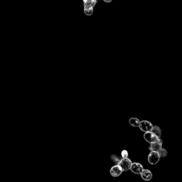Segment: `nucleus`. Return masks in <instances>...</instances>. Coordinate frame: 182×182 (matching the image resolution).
I'll return each instance as SVG.
<instances>
[{"label": "nucleus", "mask_w": 182, "mask_h": 182, "mask_svg": "<svg viewBox=\"0 0 182 182\" xmlns=\"http://www.w3.org/2000/svg\"><path fill=\"white\" fill-rule=\"evenodd\" d=\"M162 141L160 138H158V140L150 143L149 149L151 151L159 152L162 149Z\"/></svg>", "instance_id": "obj_3"}, {"label": "nucleus", "mask_w": 182, "mask_h": 182, "mask_svg": "<svg viewBox=\"0 0 182 182\" xmlns=\"http://www.w3.org/2000/svg\"><path fill=\"white\" fill-rule=\"evenodd\" d=\"M160 159L158 152L156 151H151L148 155V162L150 164H157L158 162Z\"/></svg>", "instance_id": "obj_2"}, {"label": "nucleus", "mask_w": 182, "mask_h": 182, "mask_svg": "<svg viewBox=\"0 0 182 182\" xmlns=\"http://www.w3.org/2000/svg\"><path fill=\"white\" fill-rule=\"evenodd\" d=\"M140 121L139 119L136 118H131L129 120V123L130 125L134 127H139Z\"/></svg>", "instance_id": "obj_9"}, {"label": "nucleus", "mask_w": 182, "mask_h": 182, "mask_svg": "<svg viewBox=\"0 0 182 182\" xmlns=\"http://www.w3.org/2000/svg\"><path fill=\"white\" fill-rule=\"evenodd\" d=\"M141 131H143L144 132L148 131H151L153 128V125L152 123L146 120H143L141 121L140 125L138 127Z\"/></svg>", "instance_id": "obj_4"}, {"label": "nucleus", "mask_w": 182, "mask_h": 182, "mask_svg": "<svg viewBox=\"0 0 182 182\" xmlns=\"http://www.w3.org/2000/svg\"><path fill=\"white\" fill-rule=\"evenodd\" d=\"M132 162L129 159L123 158L118 163V165L122 169V171H126L131 169Z\"/></svg>", "instance_id": "obj_1"}, {"label": "nucleus", "mask_w": 182, "mask_h": 182, "mask_svg": "<svg viewBox=\"0 0 182 182\" xmlns=\"http://www.w3.org/2000/svg\"><path fill=\"white\" fill-rule=\"evenodd\" d=\"M122 169L121 168V167L118 164L113 166L111 168L110 170V173L111 175L113 176V177H115L119 176L122 174Z\"/></svg>", "instance_id": "obj_7"}, {"label": "nucleus", "mask_w": 182, "mask_h": 182, "mask_svg": "<svg viewBox=\"0 0 182 182\" xmlns=\"http://www.w3.org/2000/svg\"><path fill=\"white\" fill-rule=\"evenodd\" d=\"M112 1V0H104L105 2H108H108H110Z\"/></svg>", "instance_id": "obj_15"}, {"label": "nucleus", "mask_w": 182, "mask_h": 182, "mask_svg": "<svg viewBox=\"0 0 182 182\" xmlns=\"http://www.w3.org/2000/svg\"><path fill=\"white\" fill-rule=\"evenodd\" d=\"M96 0H86L84 2V8H93L95 6Z\"/></svg>", "instance_id": "obj_10"}, {"label": "nucleus", "mask_w": 182, "mask_h": 182, "mask_svg": "<svg viewBox=\"0 0 182 182\" xmlns=\"http://www.w3.org/2000/svg\"><path fill=\"white\" fill-rule=\"evenodd\" d=\"M121 155H122V158H128L129 153L126 150L124 149V150L122 151V152L121 153Z\"/></svg>", "instance_id": "obj_14"}, {"label": "nucleus", "mask_w": 182, "mask_h": 182, "mask_svg": "<svg viewBox=\"0 0 182 182\" xmlns=\"http://www.w3.org/2000/svg\"><path fill=\"white\" fill-rule=\"evenodd\" d=\"M143 169V167L140 164L137 163V162L132 163L131 167V170L133 173L138 174V175L141 174Z\"/></svg>", "instance_id": "obj_6"}, {"label": "nucleus", "mask_w": 182, "mask_h": 182, "mask_svg": "<svg viewBox=\"0 0 182 182\" xmlns=\"http://www.w3.org/2000/svg\"><path fill=\"white\" fill-rule=\"evenodd\" d=\"M141 176L142 177V178L146 181H149L152 179V174L150 170L148 169H143L142 171V172L141 173Z\"/></svg>", "instance_id": "obj_8"}, {"label": "nucleus", "mask_w": 182, "mask_h": 182, "mask_svg": "<svg viewBox=\"0 0 182 182\" xmlns=\"http://www.w3.org/2000/svg\"><path fill=\"white\" fill-rule=\"evenodd\" d=\"M153 133H154L158 137L160 138L161 136V130L160 128H159V127L158 126H153V128H152L151 131Z\"/></svg>", "instance_id": "obj_11"}, {"label": "nucleus", "mask_w": 182, "mask_h": 182, "mask_svg": "<svg viewBox=\"0 0 182 182\" xmlns=\"http://www.w3.org/2000/svg\"><path fill=\"white\" fill-rule=\"evenodd\" d=\"M85 14L87 16H91L93 13V8H84Z\"/></svg>", "instance_id": "obj_12"}, {"label": "nucleus", "mask_w": 182, "mask_h": 182, "mask_svg": "<svg viewBox=\"0 0 182 182\" xmlns=\"http://www.w3.org/2000/svg\"><path fill=\"white\" fill-rule=\"evenodd\" d=\"M144 138L146 140L147 142L151 143L152 142L158 140L159 138L157 137L154 133H153L152 131H148L145 132L144 134Z\"/></svg>", "instance_id": "obj_5"}, {"label": "nucleus", "mask_w": 182, "mask_h": 182, "mask_svg": "<svg viewBox=\"0 0 182 182\" xmlns=\"http://www.w3.org/2000/svg\"><path fill=\"white\" fill-rule=\"evenodd\" d=\"M160 158H164L167 155V151L164 149H161L158 152Z\"/></svg>", "instance_id": "obj_13"}, {"label": "nucleus", "mask_w": 182, "mask_h": 182, "mask_svg": "<svg viewBox=\"0 0 182 182\" xmlns=\"http://www.w3.org/2000/svg\"><path fill=\"white\" fill-rule=\"evenodd\" d=\"M86 1V0H83L84 2H85V1Z\"/></svg>", "instance_id": "obj_16"}]
</instances>
